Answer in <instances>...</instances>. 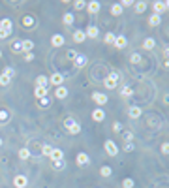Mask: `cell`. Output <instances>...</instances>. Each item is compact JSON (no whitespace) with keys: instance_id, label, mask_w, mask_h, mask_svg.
Returning <instances> with one entry per match:
<instances>
[{"instance_id":"cell-39","label":"cell","mask_w":169,"mask_h":188,"mask_svg":"<svg viewBox=\"0 0 169 188\" xmlns=\"http://www.w3.org/2000/svg\"><path fill=\"white\" fill-rule=\"evenodd\" d=\"M139 60H141V56H139V55H137V53H134V55H132V56H130V62H132V64H137V62H139Z\"/></svg>"},{"instance_id":"cell-45","label":"cell","mask_w":169,"mask_h":188,"mask_svg":"<svg viewBox=\"0 0 169 188\" xmlns=\"http://www.w3.org/2000/svg\"><path fill=\"white\" fill-rule=\"evenodd\" d=\"M75 56H77L75 51H68V58H70V60H75Z\"/></svg>"},{"instance_id":"cell-34","label":"cell","mask_w":169,"mask_h":188,"mask_svg":"<svg viewBox=\"0 0 169 188\" xmlns=\"http://www.w3.org/2000/svg\"><path fill=\"white\" fill-rule=\"evenodd\" d=\"M11 49L19 53V51H23V43H21V41H13V43H11Z\"/></svg>"},{"instance_id":"cell-8","label":"cell","mask_w":169,"mask_h":188,"mask_svg":"<svg viewBox=\"0 0 169 188\" xmlns=\"http://www.w3.org/2000/svg\"><path fill=\"white\" fill-rule=\"evenodd\" d=\"M62 81H64V75H62V73H53V75H51V83H53L55 87H60Z\"/></svg>"},{"instance_id":"cell-1","label":"cell","mask_w":169,"mask_h":188,"mask_svg":"<svg viewBox=\"0 0 169 188\" xmlns=\"http://www.w3.org/2000/svg\"><path fill=\"white\" fill-rule=\"evenodd\" d=\"M105 151H107L109 156H117V154H119V147H117V143H115L113 139H107V141H105Z\"/></svg>"},{"instance_id":"cell-4","label":"cell","mask_w":169,"mask_h":188,"mask_svg":"<svg viewBox=\"0 0 169 188\" xmlns=\"http://www.w3.org/2000/svg\"><path fill=\"white\" fill-rule=\"evenodd\" d=\"M167 8H169V2H154V11H156V15L164 13Z\"/></svg>"},{"instance_id":"cell-52","label":"cell","mask_w":169,"mask_h":188,"mask_svg":"<svg viewBox=\"0 0 169 188\" xmlns=\"http://www.w3.org/2000/svg\"><path fill=\"white\" fill-rule=\"evenodd\" d=\"M0 56H2V51H0Z\"/></svg>"},{"instance_id":"cell-6","label":"cell","mask_w":169,"mask_h":188,"mask_svg":"<svg viewBox=\"0 0 169 188\" xmlns=\"http://www.w3.org/2000/svg\"><path fill=\"white\" fill-rule=\"evenodd\" d=\"M51 43H53V47H62L64 45V36L62 34H55L51 38Z\"/></svg>"},{"instance_id":"cell-11","label":"cell","mask_w":169,"mask_h":188,"mask_svg":"<svg viewBox=\"0 0 169 188\" xmlns=\"http://www.w3.org/2000/svg\"><path fill=\"white\" fill-rule=\"evenodd\" d=\"M113 45H117L119 49H124L126 45H128V40L124 38V36H119V38H115V43Z\"/></svg>"},{"instance_id":"cell-20","label":"cell","mask_w":169,"mask_h":188,"mask_svg":"<svg viewBox=\"0 0 169 188\" xmlns=\"http://www.w3.org/2000/svg\"><path fill=\"white\" fill-rule=\"evenodd\" d=\"M154 45H156V41H154L152 38H147V40L143 41V47H145V49H154Z\"/></svg>"},{"instance_id":"cell-22","label":"cell","mask_w":169,"mask_h":188,"mask_svg":"<svg viewBox=\"0 0 169 188\" xmlns=\"http://www.w3.org/2000/svg\"><path fill=\"white\" fill-rule=\"evenodd\" d=\"M160 21H162V19H160V15H156V13H154V15H151V19H149V23H151L152 26H158V24H160Z\"/></svg>"},{"instance_id":"cell-48","label":"cell","mask_w":169,"mask_h":188,"mask_svg":"<svg viewBox=\"0 0 169 188\" xmlns=\"http://www.w3.org/2000/svg\"><path fill=\"white\" fill-rule=\"evenodd\" d=\"M32 58H34V55H32V53H26V55H24V60H26V62H30Z\"/></svg>"},{"instance_id":"cell-41","label":"cell","mask_w":169,"mask_h":188,"mask_svg":"<svg viewBox=\"0 0 169 188\" xmlns=\"http://www.w3.org/2000/svg\"><path fill=\"white\" fill-rule=\"evenodd\" d=\"M122 186H124V188H132V186H134V181H132V179H124Z\"/></svg>"},{"instance_id":"cell-47","label":"cell","mask_w":169,"mask_h":188,"mask_svg":"<svg viewBox=\"0 0 169 188\" xmlns=\"http://www.w3.org/2000/svg\"><path fill=\"white\" fill-rule=\"evenodd\" d=\"M162 153H164V154H167V153H169V145H167V143L162 145Z\"/></svg>"},{"instance_id":"cell-29","label":"cell","mask_w":169,"mask_h":188,"mask_svg":"<svg viewBox=\"0 0 169 188\" xmlns=\"http://www.w3.org/2000/svg\"><path fill=\"white\" fill-rule=\"evenodd\" d=\"M120 96H124V98H130V96H132V89H130V87H124V89L120 90Z\"/></svg>"},{"instance_id":"cell-15","label":"cell","mask_w":169,"mask_h":188,"mask_svg":"<svg viewBox=\"0 0 169 188\" xmlns=\"http://www.w3.org/2000/svg\"><path fill=\"white\" fill-rule=\"evenodd\" d=\"M98 34H100L98 26H88L87 32H85V36H90V38H98Z\"/></svg>"},{"instance_id":"cell-13","label":"cell","mask_w":169,"mask_h":188,"mask_svg":"<svg viewBox=\"0 0 169 188\" xmlns=\"http://www.w3.org/2000/svg\"><path fill=\"white\" fill-rule=\"evenodd\" d=\"M21 43H23V51H24V53H32V49H34V41H30V40H23Z\"/></svg>"},{"instance_id":"cell-31","label":"cell","mask_w":169,"mask_h":188,"mask_svg":"<svg viewBox=\"0 0 169 188\" xmlns=\"http://www.w3.org/2000/svg\"><path fill=\"white\" fill-rule=\"evenodd\" d=\"M51 151H53V147H51V145H43V147H41V154H43V156H49V154H51Z\"/></svg>"},{"instance_id":"cell-23","label":"cell","mask_w":169,"mask_h":188,"mask_svg":"<svg viewBox=\"0 0 169 188\" xmlns=\"http://www.w3.org/2000/svg\"><path fill=\"white\" fill-rule=\"evenodd\" d=\"M145 9H147V2H137V4H135V11H137V13H143Z\"/></svg>"},{"instance_id":"cell-43","label":"cell","mask_w":169,"mask_h":188,"mask_svg":"<svg viewBox=\"0 0 169 188\" xmlns=\"http://www.w3.org/2000/svg\"><path fill=\"white\" fill-rule=\"evenodd\" d=\"M6 36H9V30H6V28L0 26V38H6Z\"/></svg>"},{"instance_id":"cell-50","label":"cell","mask_w":169,"mask_h":188,"mask_svg":"<svg viewBox=\"0 0 169 188\" xmlns=\"http://www.w3.org/2000/svg\"><path fill=\"white\" fill-rule=\"evenodd\" d=\"M124 136H126V139H128V141H132V137H134V134H130V132H126Z\"/></svg>"},{"instance_id":"cell-5","label":"cell","mask_w":169,"mask_h":188,"mask_svg":"<svg viewBox=\"0 0 169 188\" xmlns=\"http://www.w3.org/2000/svg\"><path fill=\"white\" fill-rule=\"evenodd\" d=\"M26 183H28V179H26L24 175H17V177L13 179V185H15L17 188H24L26 186Z\"/></svg>"},{"instance_id":"cell-37","label":"cell","mask_w":169,"mask_h":188,"mask_svg":"<svg viewBox=\"0 0 169 188\" xmlns=\"http://www.w3.org/2000/svg\"><path fill=\"white\" fill-rule=\"evenodd\" d=\"M100 173H102L103 177H109V175H111V168H109V166H103V168L100 169Z\"/></svg>"},{"instance_id":"cell-10","label":"cell","mask_w":169,"mask_h":188,"mask_svg":"<svg viewBox=\"0 0 169 188\" xmlns=\"http://www.w3.org/2000/svg\"><path fill=\"white\" fill-rule=\"evenodd\" d=\"M75 160H77V164H79V166H87V164L90 162V160H88V154H87V153H79Z\"/></svg>"},{"instance_id":"cell-26","label":"cell","mask_w":169,"mask_h":188,"mask_svg":"<svg viewBox=\"0 0 169 188\" xmlns=\"http://www.w3.org/2000/svg\"><path fill=\"white\" fill-rule=\"evenodd\" d=\"M9 81H11V77H8L6 73H2V75H0V85H2V87H8V85H9Z\"/></svg>"},{"instance_id":"cell-30","label":"cell","mask_w":169,"mask_h":188,"mask_svg":"<svg viewBox=\"0 0 169 188\" xmlns=\"http://www.w3.org/2000/svg\"><path fill=\"white\" fill-rule=\"evenodd\" d=\"M68 130H70V134H79V132H81V126H79V124L75 122V124H71V126H70Z\"/></svg>"},{"instance_id":"cell-35","label":"cell","mask_w":169,"mask_h":188,"mask_svg":"<svg viewBox=\"0 0 169 188\" xmlns=\"http://www.w3.org/2000/svg\"><path fill=\"white\" fill-rule=\"evenodd\" d=\"M51 104V100H49V96H43V98H40V105L41 107H47Z\"/></svg>"},{"instance_id":"cell-19","label":"cell","mask_w":169,"mask_h":188,"mask_svg":"<svg viewBox=\"0 0 169 188\" xmlns=\"http://www.w3.org/2000/svg\"><path fill=\"white\" fill-rule=\"evenodd\" d=\"M66 96H68V89L60 85V87L56 89V98H66Z\"/></svg>"},{"instance_id":"cell-18","label":"cell","mask_w":169,"mask_h":188,"mask_svg":"<svg viewBox=\"0 0 169 188\" xmlns=\"http://www.w3.org/2000/svg\"><path fill=\"white\" fill-rule=\"evenodd\" d=\"M47 90H49V89H45V87H38V89L34 90V94H36L38 98H43V96H47Z\"/></svg>"},{"instance_id":"cell-14","label":"cell","mask_w":169,"mask_h":188,"mask_svg":"<svg viewBox=\"0 0 169 188\" xmlns=\"http://www.w3.org/2000/svg\"><path fill=\"white\" fill-rule=\"evenodd\" d=\"M73 64H75L77 68H83V66L87 64V56H85V55H77L75 60H73Z\"/></svg>"},{"instance_id":"cell-46","label":"cell","mask_w":169,"mask_h":188,"mask_svg":"<svg viewBox=\"0 0 169 188\" xmlns=\"http://www.w3.org/2000/svg\"><path fill=\"white\" fill-rule=\"evenodd\" d=\"M113 130H115V132H120V130H122L120 122H115V124H113Z\"/></svg>"},{"instance_id":"cell-2","label":"cell","mask_w":169,"mask_h":188,"mask_svg":"<svg viewBox=\"0 0 169 188\" xmlns=\"http://www.w3.org/2000/svg\"><path fill=\"white\" fill-rule=\"evenodd\" d=\"M117 81H119V73H109L103 83H105L107 89H115V87H117Z\"/></svg>"},{"instance_id":"cell-12","label":"cell","mask_w":169,"mask_h":188,"mask_svg":"<svg viewBox=\"0 0 169 188\" xmlns=\"http://www.w3.org/2000/svg\"><path fill=\"white\" fill-rule=\"evenodd\" d=\"M87 8H88V11H90V13H98V11H100V2L92 0V2H88V4H87Z\"/></svg>"},{"instance_id":"cell-16","label":"cell","mask_w":169,"mask_h":188,"mask_svg":"<svg viewBox=\"0 0 169 188\" xmlns=\"http://www.w3.org/2000/svg\"><path fill=\"white\" fill-rule=\"evenodd\" d=\"M128 115H130L132 119H137V117H141V107H137V105H134V107H130V111H128Z\"/></svg>"},{"instance_id":"cell-40","label":"cell","mask_w":169,"mask_h":188,"mask_svg":"<svg viewBox=\"0 0 169 188\" xmlns=\"http://www.w3.org/2000/svg\"><path fill=\"white\" fill-rule=\"evenodd\" d=\"M4 73H6V75H8V77H13V75H15V70H13V68H11V66H8V68H6V70H4Z\"/></svg>"},{"instance_id":"cell-27","label":"cell","mask_w":169,"mask_h":188,"mask_svg":"<svg viewBox=\"0 0 169 188\" xmlns=\"http://www.w3.org/2000/svg\"><path fill=\"white\" fill-rule=\"evenodd\" d=\"M62 21H64V24H68V26H70V24L73 23V15H71V13H66V15L62 17Z\"/></svg>"},{"instance_id":"cell-7","label":"cell","mask_w":169,"mask_h":188,"mask_svg":"<svg viewBox=\"0 0 169 188\" xmlns=\"http://www.w3.org/2000/svg\"><path fill=\"white\" fill-rule=\"evenodd\" d=\"M49 158H51L53 162H56V160H64V153H62L60 149H53L51 154H49Z\"/></svg>"},{"instance_id":"cell-25","label":"cell","mask_w":169,"mask_h":188,"mask_svg":"<svg viewBox=\"0 0 169 188\" xmlns=\"http://www.w3.org/2000/svg\"><path fill=\"white\" fill-rule=\"evenodd\" d=\"M0 26L11 32V21H9V19H2V21H0Z\"/></svg>"},{"instance_id":"cell-9","label":"cell","mask_w":169,"mask_h":188,"mask_svg":"<svg viewBox=\"0 0 169 188\" xmlns=\"http://www.w3.org/2000/svg\"><path fill=\"white\" fill-rule=\"evenodd\" d=\"M92 119H94L96 122H102V121L105 119V113H103V109H94V111H92Z\"/></svg>"},{"instance_id":"cell-3","label":"cell","mask_w":169,"mask_h":188,"mask_svg":"<svg viewBox=\"0 0 169 188\" xmlns=\"http://www.w3.org/2000/svg\"><path fill=\"white\" fill-rule=\"evenodd\" d=\"M92 100L98 104V105H105L107 104V96L103 92H92Z\"/></svg>"},{"instance_id":"cell-33","label":"cell","mask_w":169,"mask_h":188,"mask_svg":"<svg viewBox=\"0 0 169 188\" xmlns=\"http://www.w3.org/2000/svg\"><path fill=\"white\" fill-rule=\"evenodd\" d=\"M115 38H117V36H115L113 32H107V34H105V41H107V43H115Z\"/></svg>"},{"instance_id":"cell-44","label":"cell","mask_w":169,"mask_h":188,"mask_svg":"<svg viewBox=\"0 0 169 188\" xmlns=\"http://www.w3.org/2000/svg\"><path fill=\"white\" fill-rule=\"evenodd\" d=\"M75 8H77V9H83V8H87V4L79 0V2H75Z\"/></svg>"},{"instance_id":"cell-17","label":"cell","mask_w":169,"mask_h":188,"mask_svg":"<svg viewBox=\"0 0 169 188\" xmlns=\"http://www.w3.org/2000/svg\"><path fill=\"white\" fill-rule=\"evenodd\" d=\"M85 38H87V36H85V32H83V30H75V32H73V40H75L77 43L85 41Z\"/></svg>"},{"instance_id":"cell-49","label":"cell","mask_w":169,"mask_h":188,"mask_svg":"<svg viewBox=\"0 0 169 188\" xmlns=\"http://www.w3.org/2000/svg\"><path fill=\"white\" fill-rule=\"evenodd\" d=\"M132 4H134V2H132V0H124V2H122V4H120V6H122V8H124V6H132Z\"/></svg>"},{"instance_id":"cell-32","label":"cell","mask_w":169,"mask_h":188,"mask_svg":"<svg viewBox=\"0 0 169 188\" xmlns=\"http://www.w3.org/2000/svg\"><path fill=\"white\" fill-rule=\"evenodd\" d=\"M23 23H24V26H26V28H32L34 19H32V17H24V19H23Z\"/></svg>"},{"instance_id":"cell-24","label":"cell","mask_w":169,"mask_h":188,"mask_svg":"<svg viewBox=\"0 0 169 188\" xmlns=\"http://www.w3.org/2000/svg\"><path fill=\"white\" fill-rule=\"evenodd\" d=\"M111 13H113V15H120V13H122V6H120V4H113Z\"/></svg>"},{"instance_id":"cell-21","label":"cell","mask_w":169,"mask_h":188,"mask_svg":"<svg viewBox=\"0 0 169 188\" xmlns=\"http://www.w3.org/2000/svg\"><path fill=\"white\" fill-rule=\"evenodd\" d=\"M36 83H38V87H45V89H49V87H47L49 81H47V77H43V75H40V77L36 79Z\"/></svg>"},{"instance_id":"cell-51","label":"cell","mask_w":169,"mask_h":188,"mask_svg":"<svg viewBox=\"0 0 169 188\" xmlns=\"http://www.w3.org/2000/svg\"><path fill=\"white\" fill-rule=\"evenodd\" d=\"M0 145H2V137H0Z\"/></svg>"},{"instance_id":"cell-36","label":"cell","mask_w":169,"mask_h":188,"mask_svg":"<svg viewBox=\"0 0 169 188\" xmlns=\"http://www.w3.org/2000/svg\"><path fill=\"white\" fill-rule=\"evenodd\" d=\"M53 166H55V169H64L66 162L64 160H56V162H53Z\"/></svg>"},{"instance_id":"cell-28","label":"cell","mask_w":169,"mask_h":188,"mask_svg":"<svg viewBox=\"0 0 169 188\" xmlns=\"http://www.w3.org/2000/svg\"><path fill=\"white\" fill-rule=\"evenodd\" d=\"M28 156H30V151H28V149H21V151H19V158H21V160H26Z\"/></svg>"},{"instance_id":"cell-38","label":"cell","mask_w":169,"mask_h":188,"mask_svg":"<svg viewBox=\"0 0 169 188\" xmlns=\"http://www.w3.org/2000/svg\"><path fill=\"white\" fill-rule=\"evenodd\" d=\"M8 119H9V115H8V111H4V109H0V122H8Z\"/></svg>"},{"instance_id":"cell-42","label":"cell","mask_w":169,"mask_h":188,"mask_svg":"<svg viewBox=\"0 0 169 188\" xmlns=\"http://www.w3.org/2000/svg\"><path fill=\"white\" fill-rule=\"evenodd\" d=\"M134 149H135V145H134V143H126V147H124V151H126V153H132Z\"/></svg>"}]
</instances>
